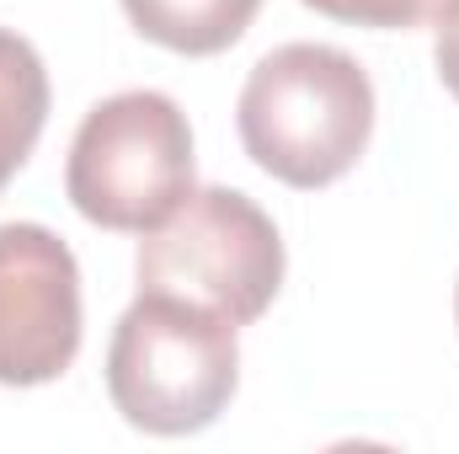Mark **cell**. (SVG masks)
<instances>
[{
    "label": "cell",
    "instance_id": "1",
    "mask_svg": "<svg viewBox=\"0 0 459 454\" xmlns=\"http://www.w3.org/2000/svg\"><path fill=\"white\" fill-rule=\"evenodd\" d=\"M240 144L246 155L299 188H332L358 166L374 134V86L368 70L332 43H283L240 86Z\"/></svg>",
    "mask_w": 459,
    "mask_h": 454
},
{
    "label": "cell",
    "instance_id": "2",
    "mask_svg": "<svg viewBox=\"0 0 459 454\" xmlns=\"http://www.w3.org/2000/svg\"><path fill=\"white\" fill-rule=\"evenodd\" d=\"M240 385V347L225 316L139 294L113 327L108 347V396L128 428L155 439L204 433L230 406Z\"/></svg>",
    "mask_w": 459,
    "mask_h": 454
},
{
    "label": "cell",
    "instance_id": "4",
    "mask_svg": "<svg viewBox=\"0 0 459 454\" xmlns=\"http://www.w3.org/2000/svg\"><path fill=\"white\" fill-rule=\"evenodd\" d=\"M65 193L102 230H155L193 193L187 113L166 92H117L97 102L75 128Z\"/></svg>",
    "mask_w": 459,
    "mask_h": 454
},
{
    "label": "cell",
    "instance_id": "10",
    "mask_svg": "<svg viewBox=\"0 0 459 454\" xmlns=\"http://www.w3.org/2000/svg\"><path fill=\"white\" fill-rule=\"evenodd\" d=\"M455 321H459V289H455Z\"/></svg>",
    "mask_w": 459,
    "mask_h": 454
},
{
    "label": "cell",
    "instance_id": "6",
    "mask_svg": "<svg viewBox=\"0 0 459 454\" xmlns=\"http://www.w3.org/2000/svg\"><path fill=\"white\" fill-rule=\"evenodd\" d=\"M256 5L262 0H123L128 22L150 43H160L171 54H187V59L225 54L230 43H240Z\"/></svg>",
    "mask_w": 459,
    "mask_h": 454
},
{
    "label": "cell",
    "instance_id": "5",
    "mask_svg": "<svg viewBox=\"0 0 459 454\" xmlns=\"http://www.w3.org/2000/svg\"><path fill=\"white\" fill-rule=\"evenodd\" d=\"M81 353V267L48 225H0V385H48Z\"/></svg>",
    "mask_w": 459,
    "mask_h": 454
},
{
    "label": "cell",
    "instance_id": "3",
    "mask_svg": "<svg viewBox=\"0 0 459 454\" xmlns=\"http://www.w3.org/2000/svg\"><path fill=\"white\" fill-rule=\"evenodd\" d=\"M139 294H171L251 327L283 289V235L235 188H193L139 240Z\"/></svg>",
    "mask_w": 459,
    "mask_h": 454
},
{
    "label": "cell",
    "instance_id": "7",
    "mask_svg": "<svg viewBox=\"0 0 459 454\" xmlns=\"http://www.w3.org/2000/svg\"><path fill=\"white\" fill-rule=\"evenodd\" d=\"M43 123H48V70L22 32L0 27V188L32 155Z\"/></svg>",
    "mask_w": 459,
    "mask_h": 454
},
{
    "label": "cell",
    "instance_id": "9",
    "mask_svg": "<svg viewBox=\"0 0 459 454\" xmlns=\"http://www.w3.org/2000/svg\"><path fill=\"white\" fill-rule=\"evenodd\" d=\"M433 59H438V81L449 86V97L459 102V5L438 22V48H433Z\"/></svg>",
    "mask_w": 459,
    "mask_h": 454
},
{
    "label": "cell",
    "instance_id": "8",
    "mask_svg": "<svg viewBox=\"0 0 459 454\" xmlns=\"http://www.w3.org/2000/svg\"><path fill=\"white\" fill-rule=\"evenodd\" d=\"M310 11L347 22V27H379V32H406V27H433L455 11L459 0H305Z\"/></svg>",
    "mask_w": 459,
    "mask_h": 454
}]
</instances>
